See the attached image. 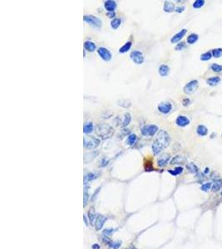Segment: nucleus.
I'll return each instance as SVG.
<instances>
[{
	"mask_svg": "<svg viewBox=\"0 0 222 249\" xmlns=\"http://www.w3.org/2000/svg\"><path fill=\"white\" fill-rule=\"evenodd\" d=\"M171 143V137L167 132L163 130H161L158 132L157 136L152 144V152L155 155H157L166 147H168Z\"/></svg>",
	"mask_w": 222,
	"mask_h": 249,
	"instance_id": "1",
	"label": "nucleus"
},
{
	"mask_svg": "<svg viewBox=\"0 0 222 249\" xmlns=\"http://www.w3.org/2000/svg\"><path fill=\"white\" fill-rule=\"evenodd\" d=\"M96 133L102 138H109L114 133V130L108 124H98L96 127Z\"/></svg>",
	"mask_w": 222,
	"mask_h": 249,
	"instance_id": "2",
	"label": "nucleus"
},
{
	"mask_svg": "<svg viewBox=\"0 0 222 249\" xmlns=\"http://www.w3.org/2000/svg\"><path fill=\"white\" fill-rule=\"evenodd\" d=\"M158 126L156 124H147L141 129V133L144 136H153L158 131Z\"/></svg>",
	"mask_w": 222,
	"mask_h": 249,
	"instance_id": "3",
	"label": "nucleus"
},
{
	"mask_svg": "<svg viewBox=\"0 0 222 249\" xmlns=\"http://www.w3.org/2000/svg\"><path fill=\"white\" fill-rule=\"evenodd\" d=\"M100 145V140L96 137L89 136L87 138H84V147L87 149H94Z\"/></svg>",
	"mask_w": 222,
	"mask_h": 249,
	"instance_id": "4",
	"label": "nucleus"
},
{
	"mask_svg": "<svg viewBox=\"0 0 222 249\" xmlns=\"http://www.w3.org/2000/svg\"><path fill=\"white\" fill-rule=\"evenodd\" d=\"M198 86H199V82L197 80H192L185 85V86L183 87V92L187 95L192 94L196 91Z\"/></svg>",
	"mask_w": 222,
	"mask_h": 249,
	"instance_id": "5",
	"label": "nucleus"
},
{
	"mask_svg": "<svg viewBox=\"0 0 222 249\" xmlns=\"http://www.w3.org/2000/svg\"><path fill=\"white\" fill-rule=\"evenodd\" d=\"M83 20H84V22H86L87 23H88V24L93 26V27H95V28H101L102 27V20L97 17H95V16L86 15V16L83 17Z\"/></svg>",
	"mask_w": 222,
	"mask_h": 249,
	"instance_id": "6",
	"label": "nucleus"
},
{
	"mask_svg": "<svg viewBox=\"0 0 222 249\" xmlns=\"http://www.w3.org/2000/svg\"><path fill=\"white\" fill-rule=\"evenodd\" d=\"M130 57L134 63H136L137 65L142 64L145 61V57H144L143 53L140 51H133L131 52Z\"/></svg>",
	"mask_w": 222,
	"mask_h": 249,
	"instance_id": "7",
	"label": "nucleus"
},
{
	"mask_svg": "<svg viewBox=\"0 0 222 249\" xmlns=\"http://www.w3.org/2000/svg\"><path fill=\"white\" fill-rule=\"evenodd\" d=\"M157 110L161 114L167 115L169 114L172 110V105L169 101H161V103L158 105Z\"/></svg>",
	"mask_w": 222,
	"mask_h": 249,
	"instance_id": "8",
	"label": "nucleus"
},
{
	"mask_svg": "<svg viewBox=\"0 0 222 249\" xmlns=\"http://www.w3.org/2000/svg\"><path fill=\"white\" fill-rule=\"evenodd\" d=\"M97 53H98V55L100 56L101 58H102V60L106 61V62L111 61V53L110 52V51L108 49H107L106 47H103V46L99 47V48L97 49Z\"/></svg>",
	"mask_w": 222,
	"mask_h": 249,
	"instance_id": "9",
	"label": "nucleus"
},
{
	"mask_svg": "<svg viewBox=\"0 0 222 249\" xmlns=\"http://www.w3.org/2000/svg\"><path fill=\"white\" fill-rule=\"evenodd\" d=\"M187 32V29L183 28L181 29L180 32H178L177 33H176L175 35L172 37L171 38V43H177L178 42H180L181 40L183 38L185 37V35L186 34Z\"/></svg>",
	"mask_w": 222,
	"mask_h": 249,
	"instance_id": "10",
	"label": "nucleus"
},
{
	"mask_svg": "<svg viewBox=\"0 0 222 249\" xmlns=\"http://www.w3.org/2000/svg\"><path fill=\"white\" fill-rule=\"evenodd\" d=\"M176 124L180 127H186L190 124V120L186 116H179L176 119Z\"/></svg>",
	"mask_w": 222,
	"mask_h": 249,
	"instance_id": "11",
	"label": "nucleus"
},
{
	"mask_svg": "<svg viewBox=\"0 0 222 249\" xmlns=\"http://www.w3.org/2000/svg\"><path fill=\"white\" fill-rule=\"evenodd\" d=\"M170 159H171V155L169 154H163L162 155H161V156L158 158V166L159 167H164V166H166L169 162Z\"/></svg>",
	"mask_w": 222,
	"mask_h": 249,
	"instance_id": "12",
	"label": "nucleus"
},
{
	"mask_svg": "<svg viewBox=\"0 0 222 249\" xmlns=\"http://www.w3.org/2000/svg\"><path fill=\"white\" fill-rule=\"evenodd\" d=\"M106 220H107V218L105 217V216H103V215H97V219H96V222H95V228L97 230L102 229Z\"/></svg>",
	"mask_w": 222,
	"mask_h": 249,
	"instance_id": "13",
	"label": "nucleus"
},
{
	"mask_svg": "<svg viewBox=\"0 0 222 249\" xmlns=\"http://www.w3.org/2000/svg\"><path fill=\"white\" fill-rule=\"evenodd\" d=\"M104 7L107 9L108 13H111V12H114V10L117 8V4L115 1L112 0H108L104 3Z\"/></svg>",
	"mask_w": 222,
	"mask_h": 249,
	"instance_id": "14",
	"label": "nucleus"
},
{
	"mask_svg": "<svg viewBox=\"0 0 222 249\" xmlns=\"http://www.w3.org/2000/svg\"><path fill=\"white\" fill-rule=\"evenodd\" d=\"M221 81V78L218 76H211L206 80V83L210 86H215L220 84V82Z\"/></svg>",
	"mask_w": 222,
	"mask_h": 249,
	"instance_id": "15",
	"label": "nucleus"
},
{
	"mask_svg": "<svg viewBox=\"0 0 222 249\" xmlns=\"http://www.w3.org/2000/svg\"><path fill=\"white\" fill-rule=\"evenodd\" d=\"M158 72H159V74H160L161 76H163V77H164V76H168L169 72H170V68H169V67L167 65L162 64L159 67V68H158Z\"/></svg>",
	"mask_w": 222,
	"mask_h": 249,
	"instance_id": "16",
	"label": "nucleus"
},
{
	"mask_svg": "<svg viewBox=\"0 0 222 249\" xmlns=\"http://www.w3.org/2000/svg\"><path fill=\"white\" fill-rule=\"evenodd\" d=\"M186 161V157L182 156V155H176L175 156L170 162L171 164H184Z\"/></svg>",
	"mask_w": 222,
	"mask_h": 249,
	"instance_id": "17",
	"label": "nucleus"
},
{
	"mask_svg": "<svg viewBox=\"0 0 222 249\" xmlns=\"http://www.w3.org/2000/svg\"><path fill=\"white\" fill-rule=\"evenodd\" d=\"M164 12L166 13H172L174 12L175 9H176V7H175V4L172 3V2H169V1H166L164 3Z\"/></svg>",
	"mask_w": 222,
	"mask_h": 249,
	"instance_id": "18",
	"label": "nucleus"
},
{
	"mask_svg": "<svg viewBox=\"0 0 222 249\" xmlns=\"http://www.w3.org/2000/svg\"><path fill=\"white\" fill-rule=\"evenodd\" d=\"M197 135L200 136H205L208 134V129L207 127L204 124H199L196 128Z\"/></svg>",
	"mask_w": 222,
	"mask_h": 249,
	"instance_id": "19",
	"label": "nucleus"
},
{
	"mask_svg": "<svg viewBox=\"0 0 222 249\" xmlns=\"http://www.w3.org/2000/svg\"><path fill=\"white\" fill-rule=\"evenodd\" d=\"M186 169L187 170L189 171L190 173L194 174H197L199 172V168L197 167L196 164L193 163V162H190L189 164H186Z\"/></svg>",
	"mask_w": 222,
	"mask_h": 249,
	"instance_id": "20",
	"label": "nucleus"
},
{
	"mask_svg": "<svg viewBox=\"0 0 222 249\" xmlns=\"http://www.w3.org/2000/svg\"><path fill=\"white\" fill-rule=\"evenodd\" d=\"M84 48H85V50L86 51H87V52H94L95 50H96V45H95V43H93V42H91V41H86L85 43H84Z\"/></svg>",
	"mask_w": 222,
	"mask_h": 249,
	"instance_id": "21",
	"label": "nucleus"
},
{
	"mask_svg": "<svg viewBox=\"0 0 222 249\" xmlns=\"http://www.w3.org/2000/svg\"><path fill=\"white\" fill-rule=\"evenodd\" d=\"M222 189V180L221 179H216L212 184L211 189L213 192H218L219 190Z\"/></svg>",
	"mask_w": 222,
	"mask_h": 249,
	"instance_id": "22",
	"label": "nucleus"
},
{
	"mask_svg": "<svg viewBox=\"0 0 222 249\" xmlns=\"http://www.w3.org/2000/svg\"><path fill=\"white\" fill-rule=\"evenodd\" d=\"M104 242H106L105 243H108V246L113 249H118L120 248V246L122 245V242H111L110 240H108V238H104Z\"/></svg>",
	"mask_w": 222,
	"mask_h": 249,
	"instance_id": "23",
	"label": "nucleus"
},
{
	"mask_svg": "<svg viewBox=\"0 0 222 249\" xmlns=\"http://www.w3.org/2000/svg\"><path fill=\"white\" fill-rule=\"evenodd\" d=\"M198 39H199V36H198V34H196V33H191V34H190V35L187 37V39H186V41H187V43H188V44H194V43H196L198 41Z\"/></svg>",
	"mask_w": 222,
	"mask_h": 249,
	"instance_id": "24",
	"label": "nucleus"
},
{
	"mask_svg": "<svg viewBox=\"0 0 222 249\" xmlns=\"http://www.w3.org/2000/svg\"><path fill=\"white\" fill-rule=\"evenodd\" d=\"M136 139H137L136 135H135V134H131V135H128L127 139L126 140V144L128 145V146H133V145L136 143Z\"/></svg>",
	"mask_w": 222,
	"mask_h": 249,
	"instance_id": "25",
	"label": "nucleus"
},
{
	"mask_svg": "<svg viewBox=\"0 0 222 249\" xmlns=\"http://www.w3.org/2000/svg\"><path fill=\"white\" fill-rule=\"evenodd\" d=\"M212 54H211V51H207L205 52L204 53H202L201 55V57L200 59L202 62H207V61H210L212 58Z\"/></svg>",
	"mask_w": 222,
	"mask_h": 249,
	"instance_id": "26",
	"label": "nucleus"
},
{
	"mask_svg": "<svg viewBox=\"0 0 222 249\" xmlns=\"http://www.w3.org/2000/svg\"><path fill=\"white\" fill-rule=\"evenodd\" d=\"M132 42H126V43L119 49V52H120V53H125L126 52H128L130 50V48L132 47Z\"/></svg>",
	"mask_w": 222,
	"mask_h": 249,
	"instance_id": "27",
	"label": "nucleus"
},
{
	"mask_svg": "<svg viewBox=\"0 0 222 249\" xmlns=\"http://www.w3.org/2000/svg\"><path fill=\"white\" fill-rule=\"evenodd\" d=\"M99 174H100L99 173H89V174H87L86 176H85L84 180H85V182L94 180V179H96V178L99 176Z\"/></svg>",
	"mask_w": 222,
	"mask_h": 249,
	"instance_id": "28",
	"label": "nucleus"
},
{
	"mask_svg": "<svg viewBox=\"0 0 222 249\" xmlns=\"http://www.w3.org/2000/svg\"><path fill=\"white\" fill-rule=\"evenodd\" d=\"M183 172V168L181 167V166H178V167H176L174 170H169L168 173L173 175V176H177L179 175Z\"/></svg>",
	"mask_w": 222,
	"mask_h": 249,
	"instance_id": "29",
	"label": "nucleus"
},
{
	"mask_svg": "<svg viewBox=\"0 0 222 249\" xmlns=\"http://www.w3.org/2000/svg\"><path fill=\"white\" fill-rule=\"evenodd\" d=\"M211 54L213 57H215V58H220V57H222V48L218 47V48H214V49H212Z\"/></svg>",
	"mask_w": 222,
	"mask_h": 249,
	"instance_id": "30",
	"label": "nucleus"
},
{
	"mask_svg": "<svg viewBox=\"0 0 222 249\" xmlns=\"http://www.w3.org/2000/svg\"><path fill=\"white\" fill-rule=\"evenodd\" d=\"M93 124L92 122H87V124H84V127H83V132L85 134H89L91 132H93Z\"/></svg>",
	"mask_w": 222,
	"mask_h": 249,
	"instance_id": "31",
	"label": "nucleus"
},
{
	"mask_svg": "<svg viewBox=\"0 0 222 249\" xmlns=\"http://www.w3.org/2000/svg\"><path fill=\"white\" fill-rule=\"evenodd\" d=\"M122 24V20L120 18H114L112 21L111 22V28L113 29H117Z\"/></svg>",
	"mask_w": 222,
	"mask_h": 249,
	"instance_id": "32",
	"label": "nucleus"
},
{
	"mask_svg": "<svg viewBox=\"0 0 222 249\" xmlns=\"http://www.w3.org/2000/svg\"><path fill=\"white\" fill-rule=\"evenodd\" d=\"M211 70L214 71V72H216V73H220V72L222 71V65L217 64V63H213L211 66Z\"/></svg>",
	"mask_w": 222,
	"mask_h": 249,
	"instance_id": "33",
	"label": "nucleus"
},
{
	"mask_svg": "<svg viewBox=\"0 0 222 249\" xmlns=\"http://www.w3.org/2000/svg\"><path fill=\"white\" fill-rule=\"evenodd\" d=\"M97 217V216H96V214H95V213L93 212V210H90L89 212H88V218H89L90 223H91L92 225H93V224H95Z\"/></svg>",
	"mask_w": 222,
	"mask_h": 249,
	"instance_id": "34",
	"label": "nucleus"
},
{
	"mask_svg": "<svg viewBox=\"0 0 222 249\" xmlns=\"http://www.w3.org/2000/svg\"><path fill=\"white\" fill-rule=\"evenodd\" d=\"M205 3V2L204 0H196L192 4V6H193L194 8H201L204 6Z\"/></svg>",
	"mask_w": 222,
	"mask_h": 249,
	"instance_id": "35",
	"label": "nucleus"
},
{
	"mask_svg": "<svg viewBox=\"0 0 222 249\" xmlns=\"http://www.w3.org/2000/svg\"><path fill=\"white\" fill-rule=\"evenodd\" d=\"M132 121V116L130 113H126L125 116H124V121H123V126H127L130 124V122Z\"/></svg>",
	"mask_w": 222,
	"mask_h": 249,
	"instance_id": "36",
	"label": "nucleus"
},
{
	"mask_svg": "<svg viewBox=\"0 0 222 249\" xmlns=\"http://www.w3.org/2000/svg\"><path fill=\"white\" fill-rule=\"evenodd\" d=\"M211 187H212L211 183V182H208V183H205L204 184L201 185V189L202 190V191H204V192H207L208 190H210V189H211Z\"/></svg>",
	"mask_w": 222,
	"mask_h": 249,
	"instance_id": "37",
	"label": "nucleus"
},
{
	"mask_svg": "<svg viewBox=\"0 0 222 249\" xmlns=\"http://www.w3.org/2000/svg\"><path fill=\"white\" fill-rule=\"evenodd\" d=\"M186 47V43H185V42H181L180 43H177V44H176L175 49H176V51H182V50L185 49Z\"/></svg>",
	"mask_w": 222,
	"mask_h": 249,
	"instance_id": "38",
	"label": "nucleus"
},
{
	"mask_svg": "<svg viewBox=\"0 0 222 249\" xmlns=\"http://www.w3.org/2000/svg\"><path fill=\"white\" fill-rule=\"evenodd\" d=\"M115 231H116V229H114V228H107V229L104 230L102 233H103V235L105 237H109V236H111V233H113Z\"/></svg>",
	"mask_w": 222,
	"mask_h": 249,
	"instance_id": "39",
	"label": "nucleus"
},
{
	"mask_svg": "<svg viewBox=\"0 0 222 249\" xmlns=\"http://www.w3.org/2000/svg\"><path fill=\"white\" fill-rule=\"evenodd\" d=\"M190 104V100L188 98V97H186V98H184V99L182 100V106H188Z\"/></svg>",
	"mask_w": 222,
	"mask_h": 249,
	"instance_id": "40",
	"label": "nucleus"
},
{
	"mask_svg": "<svg viewBox=\"0 0 222 249\" xmlns=\"http://www.w3.org/2000/svg\"><path fill=\"white\" fill-rule=\"evenodd\" d=\"M108 160H107V159H102L101 160V164H99L100 167H105L106 165H108Z\"/></svg>",
	"mask_w": 222,
	"mask_h": 249,
	"instance_id": "41",
	"label": "nucleus"
},
{
	"mask_svg": "<svg viewBox=\"0 0 222 249\" xmlns=\"http://www.w3.org/2000/svg\"><path fill=\"white\" fill-rule=\"evenodd\" d=\"M184 10H185V7L184 6H178V7H176L175 12H176V13H182Z\"/></svg>",
	"mask_w": 222,
	"mask_h": 249,
	"instance_id": "42",
	"label": "nucleus"
},
{
	"mask_svg": "<svg viewBox=\"0 0 222 249\" xmlns=\"http://www.w3.org/2000/svg\"><path fill=\"white\" fill-rule=\"evenodd\" d=\"M107 15H108V18H114L115 16H116V14H115V12H111V13H108L107 14Z\"/></svg>",
	"mask_w": 222,
	"mask_h": 249,
	"instance_id": "43",
	"label": "nucleus"
},
{
	"mask_svg": "<svg viewBox=\"0 0 222 249\" xmlns=\"http://www.w3.org/2000/svg\"><path fill=\"white\" fill-rule=\"evenodd\" d=\"M92 248H93V249H100V246L98 244H93Z\"/></svg>",
	"mask_w": 222,
	"mask_h": 249,
	"instance_id": "44",
	"label": "nucleus"
},
{
	"mask_svg": "<svg viewBox=\"0 0 222 249\" xmlns=\"http://www.w3.org/2000/svg\"><path fill=\"white\" fill-rule=\"evenodd\" d=\"M209 172H210V169H209V168H205L204 170V174H209Z\"/></svg>",
	"mask_w": 222,
	"mask_h": 249,
	"instance_id": "45",
	"label": "nucleus"
},
{
	"mask_svg": "<svg viewBox=\"0 0 222 249\" xmlns=\"http://www.w3.org/2000/svg\"><path fill=\"white\" fill-rule=\"evenodd\" d=\"M83 218H84V221H85V224H86V225H87V220L86 219V216H85V215H84V217H83Z\"/></svg>",
	"mask_w": 222,
	"mask_h": 249,
	"instance_id": "46",
	"label": "nucleus"
},
{
	"mask_svg": "<svg viewBox=\"0 0 222 249\" xmlns=\"http://www.w3.org/2000/svg\"><path fill=\"white\" fill-rule=\"evenodd\" d=\"M220 195L222 196V191H221V192H220Z\"/></svg>",
	"mask_w": 222,
	"mask_h": 249,
	"instance_id": "47",
	"label": "nucleus"
},
{
	"mask_svg": "<svg viewBox=\"0 0 222 249\" xmlns=\"http://www.w3.org/2000/svg\"><path fill=\"white\" fill-rule=\"evenodd\" d=\"M132 249H136V248H132Z\"/></svg>",
	"mask_w": 222,
	"mask_h": 249,
	"instance_id": "48",
	"label": "nucleus"
}]
</instances>
